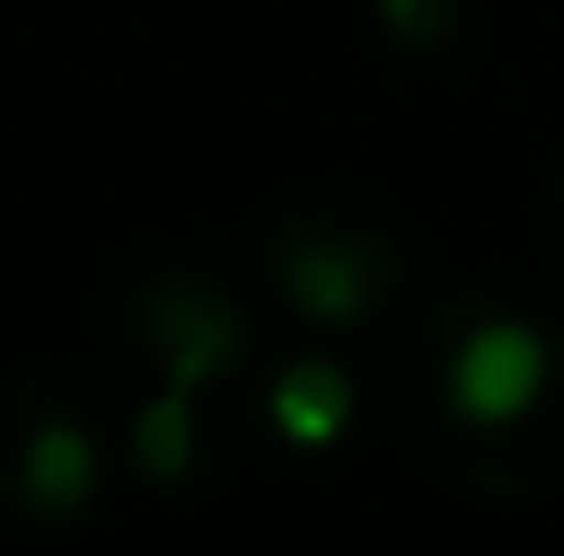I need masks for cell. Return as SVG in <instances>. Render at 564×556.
I'll return each mask as SVG.
<instances>
[{"instance_id": "cell-1", "label": "cell", "mask_w": 564, "mask_h": 556, "mask_svg": "<svg viewBox=\"0 0 564 556\" xmlns=\"http://www.w3.org/2000/svg\"><path fill=\"white\" fill-rule=\"evenodd\" d=\"M550 389V344L527 320H488L451 351V404L473 427H511Z\"/></svg>"}, {"instance_id": "cell-2", "label": "cell", "mask_w": 564, "mask_h": 556, "mask_svg": "<svg viewBox=\"0 0 564 556\" xmlns=\"http://www.w3.org/2000/svg\"><path fill=\"white\" fill-rule=\"evenodd\" d=\"M237 351H245V328H237V313L221 305V297H169L161 305V359H169V381L176 389H206V381H221V373L237 367Z\"/></svg>"}, {"instance_id": "cell-3", "label": "cell", "mask_w": 564, "mask_h": 556, "mask_svg": "<svg viewBox=\"0 0 564 556\" xmlns=\"http://www.w3.org/2000/svg\"><path fill=\"white\" fill-rule=\"evenodd\" d=\"M268 419H275L282 443H297V450H328V443L351 427V381H344V367H328V359H297V367H282L275 389H268Z\"/></svg>"}, {"instance_id": "cell-4", "label": "cell", "mask_w": 564, "mask_h": 556, "mask_svg": "<svg viewBox=\"0 0 564 556\" xmlns=\"http://www.w3.org/2000/svg\"><path fill=\"white\" fill-rule=\"evenodd\" d=\"M282 290H290V305H297V313H313V320L344 328V320H359V313H367L375 275L359 268V252H351V244L313 237V244H297V252L282 260Z\"/></svg>"}, {"instance_id": "cell-5", "label": "cell", "mask_w": 564, "mask_h": 556, "mask_svg": "<svg viewBox=\"0 0 564 556\" xmlns=\"http://www.w3.org/2000/svg\"><path fill=\"white\" fill-rule=\"evenodd\" d=\"M99 488V450L85 427H69V419H46L39 435H31V450H23V495L39 503V511H54V519H69V511H85V495Z\"/></svg>"}, {"instance_id": "cell-6", "label": "cell", "mask_w": 564, "mask_h": 556, "mask_svg": "<svg viewBox=\"0 0 564 556\" xmlns=\"http://www.w3.org/2000/svg\"><path fill=\"white\" fill-rule=\"evenodd\" d=\"M191 443H198V427H191V389L169 381V389L138 412L130 450H138V465H145L153 480H184V472H191Z\"/></svg>"}, {"instance_id": "cell-7", "label": "cell", "mask_w": 564, "mask_h": 556, "mask_svg": "<svg viewBox=\"0 0 564 556\" xmlns=\"http://www.w3.org/2000/svg\"><path fill=\"white\" fill-rule=\"evenodd\" d=\"M381 15H389L404 39H427V31H435V15H443V0H381Z\"/></svg>"}]
</instances>
